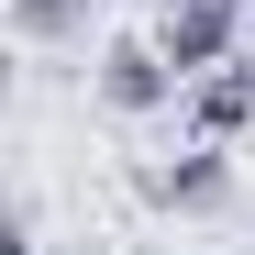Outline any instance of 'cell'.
I'll return each mask as SVG.
<instances>
[{"label":"cell","instance_id":"obj_4","mask_svg":"<svg viewBox=\"0 0 255 255\" xmlns=\"http://www.w3.org/2000/svg\"><path fill=\"white\" fill-rule=\"evenodd\" d=\"M189 122H200L211 144H233L244 122H255V67H200L189 78Z\"/></svg>","mask_w":255,"mask_h":255},{"label":"cell","instance_id":"obj_3","mask_svg":"<svg viewBox=\"0 0 255 255\" xmlns=\"http://www.w3.org/2000/svg\"><path fill=\"white\" fill-rule=\"evenodd\" d=\"M233 200V155L222 144H178V155H166V166H144V211H222Z\"/></svg>","mask_w":255,"mask_h":255},{"label":"cell","instance_id":"obj_5","mask_svg":"<svg viewBox=\"0 0 255 255\" xmlns=\"http://www.w3.org/2000/svg\"><path fill=\"white\" fill-rule=\"evenodd\" d=\"M11 33L22 45H78L89 33V0H11Z\"/></svg>","mask_w":255,"mask_h":255},{"label":"cell","instance_id":"obj_2","mask_svg":"<svg viewBox=\"0 0 255 255\" xmlns=\"http://www.w3.org/2000/svg\"><path fill=\"white\" fill-rule=\"evenodd\" d=\"M89 89H100V111L144 122V111H166V100H178L189 78H178V56H166L155 33H122V45H100V78H89Z\"/></svg>","mask_w":255,"mask_h":255},{"label":"cell","instance_id":"obj_1","mask_svg":"<svg viewBox=\"0 0 255 255\" xmlns=\"http://www.w3.org/2000/svg\"><path fill=\"white\" fill-rule=\"evenodd\" d=\"M255 33V0H155V45L178 56V78L233 67V45Z\"/></svg>","mask_w":255,"mask_h":255}]
</instances>
